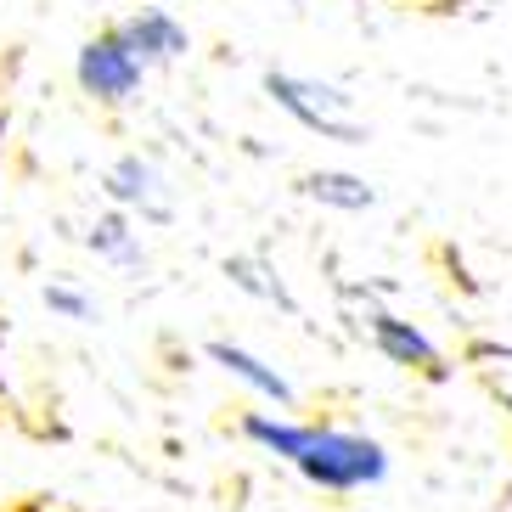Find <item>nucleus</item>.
I'll return each instance as SVG.
<instances>
[{
	"label": "nucleus",
	"mask_w": 512,
	"mask_h": 512,
	"mask_svg": "<svg viewBox=\"0 0 512 512\" xmlns=\"http://www.w3.org/2000/svg\"><path fill=\"white\" fill-rule=\"evenodd\" d=\"M40 299H46V310H51V316H62V321H79V327H85V321H96V304L85 299L79 287H68V282H46V293H40Z\"/></svg>",
	"instance_id": "obj_11"
},
{
	"label": "nucleus",
	"mask_w": 512,
	"mask_h": 512,
	"mask_svg": "<svg viewBox=\"0 0 512 512\" xmlns=\"http://www.w3.org/2000/svg\"><path fill=\"white\" fill-rule=\"evenodd\" d=\"M85 242H91V254L96 259H113V265H141V242H136V231H130V220H124L119 209L113 214H102L91 231H85Z\"/></svg>",
	"instance_id": "obj_9"
},
{
	"label": "nucleus",
	"mask_w": 512,
	"mask_h": 512,
	"mask_svg": "<svg viewBox=\"0 0 512 512\" xmlns=\"http://www.w3.org/2000/svg\"><path fill=\"white\" fill-rule=\"evenodd\" d=\"M242 439H254L259 451L282 456L299 479H310L316 490L349 496V490H372L389 479V451L361 428H338V422H287L248 411L242 417Z\"/></svg>",
	"instance_id": "obj_1"
},
{
	"label": "nucleus",
	"mask_w": 512,
	"mask_h": 512,
	"mask_svg": "<svg viewBox=\"0 0 512 512\" xmlns=\"http://www.w3.org/2000/svg\"><path fill=\"white\" fill-rule=\"evenodd\" d=\"M299 192L310 197V203H327V209H344V214H361L377 203V192L361 175H349V169H310L299 181Z\"/></svg>",
	"instance_id": "obj_8"
},
{
	"label": "nucleus",
	"mask_w": 512,
	"mask_h": 512,
	"mask_svg": "<svg viewBox=\"0 0 512 512\" xmlns=\"http://www.w3.org/2000/svg\"><path fill=\"white\" fill-rule=\"evenodd\" d=\"M226 276H231L237 287H248V293H259V299H276L282 310H293V299H287V287H282V282H265L271 271H265L259 259H242V254H237V259H226Z\"/></svg>",
	"instance_id": "obj_10"
},
{
	"label": "nucleus",
	"mask_w": 512,
	"mask_h": 512,
	"mask_svg": "<svg viewBox=\"0 0 512 512\" xmlns=\"http://www.w3.org/2000/svg\"><path fill=\"white\" fill-rule=\"evenodd\" d=\"M119 34L147 68L152 62H181L186 51H192V34H186V23L169 12V6H141V12H130L119 23Z\"/></svg>",
	"instance_id": "obj_5"
},
{
	"label": "nucleus",
	"mask_w": 512,
	"mask_h": 512,
	"mask_svg": "<svg viewBox=\"0 0 512 512\" xmlns=\"http://www.w3.org/2000/svg\"><path fill=\"white\" fill-rule=\"evenodd\" d=\"M366 332H372V344H377L383 361L411 366V372H439V344L417 327V321H400V316H389V310H372V316H366Z\"/></svg>",
	"instance_id": "obj_6"
},
{
	"label": "nucleus",
	"mask_w": 512,
	"mask_h": 512,
	"mask_svg": "<svg viewBox=\"0 0 512 512\" xmlns=\"http://www.w3.org/2000/svg\"><path fill=\"white\" fill-rule=\"evenodd\" d=\"M74 79H79V91L91 96V102L124 107V102H136V96H141L147 62H141L136 51L124 46V34H119V29H102V34H91V40L79 46Z\"/></svg>",
	"instance_id": "obj_3"
},
{
	"label": "nucleus",
	"mask_w": 512,
	"mask_h": 512,
	"mask_svg": "<svg viewBox=\"0 0 512 512\" xmlns=\"http://www.w3.org/2000/svg\"><path fill=\"white\" fill-rule=\"evenodd\" d=\"M265 96L282 107L293 124H304L310 136L321 141H338V147H366V130L355 119V96L332 79H316V74H287V68H265Z\"/></svg>",
	"instance_id": "obj_2"
},
{
	"label": "nucleus",
	"mask_w": 512,
	"mask_h": 512,
	"mask_svg": "<svg viewBox=\"0 0 512 512\" xmlns=\"http://www.w3.org/2000/svg\"><path fill=\"white\" fill-rule=\"evenodd\" d=\"M107 197H113V209H130V214H141V220H158L164 226L169 220V186H164V175L141 158V152H124V158H113L107 164Z\"/></svg>",
	"instance_id": "obj_4"
},
{
	"label": "nucleus",
	"mask_w": 512,
	"mask_h": 512,
	"mask_svg": "<svg viewBox=\"0 0 512 512\" xmlns=\"http://www.w3.org/2000/svg\"><path fill=\"white\" fill-rule=\"evenodd\" d=\"M209 361L220 366V372L226 377H237L242 389H254L259 400H271V406H293V400H299V394H293V383H287L282 372H276L271 361H259L254 349H242V344H226V338H214L209 344Z\"/></svg>",
	"instance_id": "obj_7"
}]
</instances>
